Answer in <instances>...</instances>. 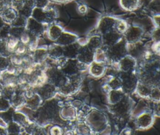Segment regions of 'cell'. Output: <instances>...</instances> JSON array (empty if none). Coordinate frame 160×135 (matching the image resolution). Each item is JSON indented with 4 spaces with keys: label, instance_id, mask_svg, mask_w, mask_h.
Masks as SVG:
<instances>
[{
    "label": "cell",
    "instance_id": "obj_1",
    "mask_svg": "<svg viewBox=\"0 0 160 135\" xmlns=\"http://www.w3.org/2000/svg\"><path fill=\"white\" fill-rule=\"evenodd\" d=\"M84 121L90 128L91 132H102L106 128L108 124L106 114L95 110H92L87 113Z\"/></svg>",
    "mask_w": 160,
    "mask_h": 135
},
{
    "label": "cell",
    "instance_id": "obj_2",
    "mask_svg": "<svg viewBox=\"0 0 160 135\" xmlns=\"http://www.w3.org/2000/svg\"><path fill=\"white\" fill-rule=\"evenodd\" d=\"M118 76L121 82V90L125 94H129L135 92L139 78L136 71L132 72H121Z\"/></svg>",
    "mask_w": 160,
    "mask_h": 135
},
{
    "label": "cell",
    "instance_id": "obj_3",
    "mask_svg": "<svg viewBox=\"0 0 160 135\" xmlns=\"http://www.w3.org/2000/svg\"><path fill=\"white\" fill-rule=\"evenodd\" d=\"M105 52L108 62L118 64L121 58L128 54L127 44L118 41L116 44L109 46V48Z\"/></svg>",
    "mask_w": 160,
    "mask_h": 135
},
{
    "label": "cell",
    "instance_id": "obj_4",
    "mask_svg": "<svg viewBox=\"0 0 160 135\" xmlns=\"http://www.w3.org/2000/svg\"><path fill=\"white\" fill-rule=\"evenodd\" d=\"M47 81L58 88L68 82L69 78L56 67H49L44 71Z\"/></svg>",
    "mask_w": 160,
    "mask_h": 135
},
{
    "label": "cell",
    "instance_id": "obj_5",
    "mask_svg": "<svg viewBox=\"0 0 160 135\" xmlns=\"http://www.w3.org/2000/svg\"><path fill=\"white\" fill-rule=\"evenodd\" d=\"M126 94L118 102L111 105L110 111L118 118H124L131 113V100L126 96Z\"/></svg>",
    "mask_w": 160,
    "mask_h": 135
},
{
    "label": "cell",
    "instance_id": "obj_6",
    "mask_svg": "<svg viewBox=\"0 0 160 135\" xmlns=\"http://www.w3.org/2000/svg\"><path fill=\"white\" fill-rule=\"evenodd\" d=\"M36 92L41 97L43 101L52 99L58 93L57 88L51 83L46 81L42 84L34 88Z\"/></svg>",
    "mask_w": 160,
    "mask_h": 135
},
{
    "label": "cell",
    "instance_id": "obj_7",
    "mask_svg": "<svg viewBox=\"0 0 160 135\" xmlns=\"http://www.w3.org/2000/svg\"><path fill=\"white\" fill-rule=\"evenodd\" d=\"M154 116L150 111H143L139 113L135 119V124L141 130L149 128L153 124Z\"/></svg>",
    "mask_w": 160,
    "mask_h": 135
},
{
    "label": "cell",
    "instance_id": "obj_8",
    "mask_svg": "<svg viewBox=\"0 0 160 135\" xmlns=\"http://www.w3.org/2000/svg\"><path fill=\"white\" fill-rule=\"evenodd\" d=\"M138 61L132 56L126 54L118 62V66L121 72H132L136 71Z\"/></svg>",
    "mask_w": 160,
    "mask_h": 135
},
{
    "label": "cell",
    "instance_id": "obj_9",
    "mask_svg": "<svg viewBox=\"0 0 160 135\" xmlns=\"http://www.w3.org/2000/svg\"><path fill=\"white\" fill-rule=\"evenodd\" d=\"M94 51L90 49L86 45L83 47H80L76 59L84 63L87 65H89L91 62L94 61Z\"/></svg>",
    "mask_w": 160,
    "mask_h": 135
},
{
    "label": "cell",
    "instance_id": "obj_10",
    "mask_svg": "<svg viewBox=\"0 0 160 135\" xmlns=\"http://www.w3.org/2000/svg\"><path fill=\"white\" fill-rule=\"evenodd\" d=\"M11 106L15 110H19L23 107L26 102V98L24 95V91L16 88L15 92L11 98L9 99Z\"/></svg>",
    "mask_w": 160,
    "mask_h": 135
},
{
    "label": "cell",
    "instance_id": "obj_11",
    "mask_svg": "<svg viewBox=\"0 0 160 135\" xmlns=\"http://www.w3.org/2000/svg\"><path fill=\"white\" fill-rule=\"evenodd\" d=\"M59 69L68 77L79 73L76 59H67Z\"/></svg>",
    "mask_w": 160,
    "mask_h": 135
},
{
    "label": "cell",
    "instance_id": "obj_12",
    "mask_svg": "<svg viewBox=\"0 0 160 135\" xmlns=\"http://www.w3.org/2000/svg\"><path fill=\"white\" fill-rule=\"evenodd\" d=\"M106 63L93 61L88 67L89 73L94 78H100L106 72Z\"/></svg>",
    "mask_w": 160,
    "mask_h": 135
},
{
    "label": "cell",
    "instance_id": "obj_13",
    "mask_svg": "<svg viewBox=\"0 0 160 135\" xmlns=\"http://www.w3.org/2000/svg\"><path fill=\"white\" fill-rule=\"evenodd\" d=\"M104 87L106 89V92H107L108 101L110 105L118 102L125 95L121 89H111L106 84Z\"/></svg>",
    "mask_w": 160,
    "mask_h": 135
},
{
    "label": "cell",
    "instance_id": "obj_14",
    "mask_svg": "<svg viewBox=\"0 0 160 135\" xmlns=\"http://www.w3.org/2000/svg\"><path fill=\"white\" fill-rule=\"evenodd\" d=\"M0 82L3 86H10L16 88L18 86V76L9 73L5 70L1 72L0 76Z\"/></svg>",
    "mask_w": 160,
    "mask_h": 135
},
{
    "label": "cell",
    "instance_id": "obj_15",
    "mask_svg": "<svg viewBox=\"0 0 160 135\" xmlns=\"http://www.w3.org/2000/svg\"><path fill=\"white\" fill-rule=\"evenodd\" d=\"M12 119L14 122L19 124L23 129L28 126L31 122L29 118L22 111L20 110H15L12 114Z\"/></svg>",
    "mask_w": 160,
    "mask_h": 135
},
{
    "label": "cell",
    "instance_id": "obj_16",
    "mask_svg": "<svg viewBox=\"0 0 160 135\" xmlns=\"http://www.w3.org/2000/svg\"><path fill=\"white\" fill-rule=\"evenodd\" d=\"M42 102L43 101L41 97L36 92H35L33 96L26 99V102L24 106L26 108L35 111L41 106Z\"/></svg>",
    "mask_w": 160,
    "mask_h": 135
},
{
    "label": "cell",
    "instance_id": "obj_17",
    "mask_svg": "<svg viewBox=\"0 0 160 135\" xmlns=\"http://www.w3.org/2000/svg\"><path fill=\"white\" fill-rule=\"evenodd\" d=\"M33 62L36 64L44 62L48 58V49L43 48H36L32 54Z\"/></svg>",
    "mask_w": 160,
    "mask_h": 135
},
{
    "label": "cell",
    "instance_id": "obj_18",
    "mask_svg": "<svg viewBox=\"0 0 160 135\" xmlns=\"http://www.w3.org/2000/svg\"><path fill=\"white\" fill-rule=\"evenodd\" d=\"M79 48V46L74 43L62 47L63 57L67 59H76Z\"/></svg>",
    "mask_w": 160,
    "mask_h": 135
},
{
    "label": "cell",
    "instance_id": "obj_19",
    "mask_svg": "<svg viewBox=\"0 0 160 135\" xmlns=\"http://www.w3.org/2000/svg\"><path fill=\"white\" fill-rule=\"evenodd\" d=\"M1 15L4 20V21L11 25L12 22L16 19L18 15V11L12 8L11 6L6 8L1 13Z\"/></svg>",
    "mask_w": 160,
    "mask_h": 135
},
{
    "label": "cell",
    "instance_id": "obj_20",
    "mask_svg": "<svg viewBox=\"0 0 160 135\" xmlns=\"http://www.w3.org/2000/svg\"><path fill=\"white\" fill-rule=\"evenodd\" d=\"M152 87L153 86L139 81L135 90V92H136L138 96L142 98H148Z\"/></svg>",
    "mask_w": 160,
    "mask_h": 135
},
{
    "label": "cell",
    "instance_id": "obj_21",
    "mask_svg": "<svg viewBox=\"0 0 160 135\" xmlns=\"http://www.w3.org/2000/svg\"><path fill=\"white\" fill-rule=\"evenodd\" d=\"M48 58L51 60H56L63 57V48L60 45L51 46L48 49Z\"/></svg>",
    "mask_w": 160,
    "mask_h": 135
},
{
    "label": "cell",
    "instance_id": "obj_22",
    "mask_svg": "<svg viewBox=\"0 0 160 135\" xmlns=\"http://www.w3.org/2000/svg\"><path fill=\"white\" fill-rule=\"evenodd\" d=\"M7 134L10 135H19L21 134L24 129L17 122L11 121L8 123L6 128Z\"/></svg>",
    "mask_w": 160,
    "mask_h": 135
},
{
    "label": "cell",
    "instance_id": "obj_23",
    "mask_svg": "<svg viewBox=\"0 0 160 135\" xmlns=\"http://www.w3.org/2000/svg\"><path fill=\"white\" fill-rule=\"evenodd\" d=\"M57 44L61 46H65L70 44L74 43L76 41V38L73 35L69 34L61 33L59 37L56 39Z\"/></svg>",
    "mask_w": 160,
    "mask_h": 135
},
{
    "label": "cell",
    "instance_id": "obj_24",
    "mask_svg": "<svg viewBox=\"0 0 160 135\" xmlns=\"http://www.w3.org/2000/svg\"><path fill=\"white\" fill-rule=\"evenodd\" d=\"M86 46L92 51H95L96 50L101 48L102 46V41L99 37H92L89 40Z\"/></svg>",
    "mask_w": 160,
    "mask_h": 135
},
{
    "label": "cell",
    "instance_id": "obj_25",
    "mask_svg": "<svg viewBox=\"0 0 160 135\" xmlns=\"http://www.w3.org/2000/svg\"><path fill=\"white\" fill-rule=\"evenodd\" d=\"M19 42V39L9 36L6 40V46L8 51L11 54L13 53L17 48L18 44Z\"/></svg>",
    "mask_w": 160,
    "mask_h": 135
},
{
    "label": "cell",
    "instance_id": "obj_26",
    "mask_svg": "<svg viewBox=\"0 0 160 135\" xmlns=\"http://www.w3.org/2000/svg\"><path fill=\"white\" fill-rule=\"evenodd\" d=\"M141 32L139 29H136L135 31L132 29L128 32L127 34V41L128 43H134L136 42V41L139 39V37H141Z\"/></svg>",
    "mask_w": 160,
    "mask_h": 135
},
{
    "label": "cell",
    "instance_id": "obj_27",
    "mask_svg": "<svg viewBox=\"0 0 160 135\" xmlns=\"http://www.w3.org/2000/svg\"><path fill=\"white\" fill-rule=\"evenodd\" d=\"M106 85L111 89H121V82L118 76L112 77Z\"/></svg>",
    "mask_w": 160,
    "mask_h": 135
},
{
    "label": "cell",
    "instance_id": "obj_28",
    "mask_svg": "<svg viewBox=\"0 0 160 135\" xmlns=\"http://www.w3.org/2000/svg\"><path fill=\"white\" fill-rule=\"evenodd\" d=\"M94 61L106 63V62L108 61V59H107L106 52L102 49H101V48L96 50L94 51Z\"/></svg>",
    "mask_w": 160,
    "mask_h": 135
},
{
    "label": "cell",
    "instance_id": "obj_29",
    "mask_svg": "<svg viewBox=\"0 0 160 135\" xmlns=\"http://www.w3.org/2000/svg\"><path fill=\"white\" fill-rule=\"evenodd\" d=\"M119 40V38H118V34H111V32H109L106 34L104 42L106 44V45H108V46H111L118 42Z\"/></svg>",
    "mask_w": 160,
    "mask_h": 135
},
{
    "label": "cell",
    "instance_id": "obj_30",
    "mask_svg": "<svg viewBox=\"0 0 160 135\" xmlns=\"http://www.w3.org/2000/svg\"><path fill=\"white\" fill-rule=\"evenodd\" d=\"M16 88L10 86H3L1 96L9 100L15 92Z\"/></svg>",
    "mask_w": 160,
    "mask_h": 135
},
{
    "label": "cell",
    "instance_id": "obj_31",
    "mask_svg": "<svg viewBox=\"0 0 160 135\" xmlns=\"http://www.w3.org/2000/svg\"><path fill=\"white\" fill-rule=\"evenodd\" d=\"M26 30V28L24 27H16L11 26L9 29V36L19 39L21 35Z\"/></svg>",
    "mask_w": 160,
    "mask_h": 135
},
{
    "label": "cell",
    "instance_id": "obj_32",
    "mask_svg": "<svg viewBox=\"0 0 160 135\" xmlns=\"http://www.w3.org/2000/svg\"><path fill=\"white\" fill-rule=\"evenodd\" d=\"M10 62L16 66H21L22 64V56L18 55L14 52L11 53L9 56Z\"/></svg>",
    "mask_w": 160,
    "mask_h": 135
},
{
    "label": "cell",
    "instance_id": "obj_33",
    "mask_svg": "<svg viewBox=\"0 0 160 135\" xmlns=\"http://www.w3.org/2000/svg\"><path fill=\"white\" fill-rule=\"evenodd\" d=\"M27 23V18L18 14L16 19L12 22L11 26H16V27H26Z\"/></svg>",
    "mask_w": 160,
    "mask_h": 135
},
{
    "label": "cell",
    "instance_id": "obj_34",
    "mask_svg": "<svg viewBox=\"0 0 160 135\" xmlns=\"http://www.w3.org/2000/svg\"><path fill=\"white\" fill-rule=\"evenodd\" d=\"M160 91L159 86H153L151 89L148 99H150L153 102H159Z\"/></svg>",
    "mask_w": 160,
    "mask_h": 135
},
{
    "label": "cell",
    "instance_id": "obj_35",
    "mask_svg": "<svg viewBox=\"0 0 160 135\" xmlns=\"http://www.w3.org/2000/svg\"><path fill=\"white\" fill-rule=\"evenodd\" d=\"M116 25V22L112 19L111 18H106L104 19L100 24V28L101 31H107L109 30V28Z\"/></svg>",
    "mask_w": 160,
    "mask_h": 135
},
{
    "label": "cell",
    "instance_id": "obj_36",
    "mask_svg": "<svg viewBox=\"0 0 160 135\" xmlns=\"http://www.w3.org/2000/svg\"><path fill=\"white\" fill-rule=\"evenodd\" d=\"M9 100L0 96V112H5L11 108Z\"/></svg>",
    "mask_w": 160,
    "mask_h": 135
},
{
    "label": "cell",
    "instance_id": "obj_37",
    "mask_svg": "<svg viewBox=\"0 0 160 135\" xmlns=\"http://www.w3.org/2000/svg\"><path fill=\"white\" fill-rule=\"evenodd\" d=\"M122 6L128 10L135 9L138 4V0H121Z\"/></svg>",
    "mask_w": 160,
    "mask_h": 135
},
{
    "label": "cell",
    "instance_id": "obj_38",
    "mask_svg": "<svg viewBox=\"0 0 160 135\" xmlns=\"http://www.w3.org/2000/svg\"><path fill=\"white\" fill-rule=\"evenodd\" d=\"M11 64L9 56H4L0 55V71H4L7 69Z\"/></svg>",
    "mask_w": 160,
    "mask_h": 135
},
{
    "label": "cell",
    "instance_id": "obj_39",
    "mask_svg": "<svg viewBox=\"0 0 160 135\" xmlns=\"http://www.w3.org/2000/svg\"><path fill=\"white\" fill-rule=\"evenodd\" d=\"M61 29L56 26H52L49 31V36L53 40H56L61 34Z\"/></svg>",
    "mask_w": 160,
    "mask_h": 135
},
{
    "label": "cell",
    "instance_id": "obj_40",
    "mask_svg": "<svg viewBox=\"0 0 160 135\" xmlns=\"http://www.w3.org/2000/svg\"><path fill=\"white\" fill-rule=\"evenodd\" d=\"M115 26H116L117 30L120 33H122V32H125L126 31V29H127L126 24L124 21H119Z\"/></svg>",
    "mask_w": 160,
    "mask_h": 135
},
{
    "label": "cell",
    "instance_id": "obj_41",
    "mask_svg": "<svg viewBox=\"0 0 160 135\" xmlns=\"http://www.w3.org/2000/svg\"><path fill=\"white\" fill-rule=\"evenodd\" d=\"M49 132L51 134H62V128L58 126H54L51 128L49 130Z\"/></svg>",
    "mask_w": 160,
    "mask_h": 135
},
{
    "label": "cell",
    "instance_id": "obj_42",
    "mask_svg": "<svg viewBox=\"0 0 160 135\" xmlns=\"http://www.w3.org/2000/svg\"><path fill=\"white\" fill-rule=\"evenodd\" d=\"M153 109H152V114L156 117L159 116V102H153Z\"/></svg>",
    "mask_w": 160,
    "mask_h": 135
},
{
    "label": "cell",
    "instance_id": "obj_43",
    "mask_svg": "<svg viewBox=\"0 0 160 135\" xmlns=\"http://www.w3.org/2000/svg\"><path fill=\"white\" fill-rule=\"evenodd\" d=\"M6 24V22L4 21L1 14H0V28H1L4 24Z\"/></svg>",
    "mask_w": 160,
    "mask_h": 135
},
{
    "label": "cell",
    "instance_id": "obj_44",
    "mask_svg": "<svg viewBox=\"0 0 160 135\" xmlns=\"http://www.w3.org/2000/svg\"><path fill=\"white\" fill-rule=\"evenodd\" d=\"M76 104H79V109H81V108H82V105H81V102H80V101H79V103H77V101H76ZM72 106L73 108H74L75 109H76V107H77V108H78V106H77V105H74V106L73 105V106Z\"/></svg>",
    "mask_w": 160,
    "mask_h": 135
},
{
    "label": "cell",
    "instance_id": "obj_45",
    "mask_svg": "<svg viewBox=\"0 0 160 135\" xmlns=\"http://www.w3.org/2000/svg\"><path fill=\"white\" fill-rule=\"evenodd\" d=\"M2 89H3V85L0 82V96H1V94H2Z\"/></svg>",
    "mask_w": 160,
    "mask_h": 135
},
{
    "label": "cell",
    "instance_id": "obj_46",
    "mask_svg": "<svg viewBox=\"0 0 160 135\" xmlns=\"http://www.w3.org/2000/svg\"><path fill=\"white\" fill-rule=\"evenodd\" d=\"M1 71H0V76H1Z\"/></svg>",
    "mask_w": 160,
    "mask_h": 135
}]
</instances>
